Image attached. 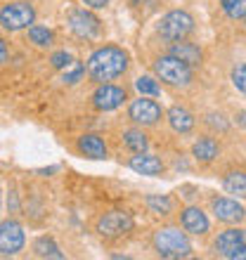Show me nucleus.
I'll use <instances>...</instances> for the list:
<instances>
[{
    "mask_svg": "<svg viewBox=\"0 0 246 260\" xmlns=\"http://www.w3.org/2000/svg\"><path fill=\"white\" fill-rule=\"evenodd\" d=\"M128 67H130V55L118 45H102V48L93 50L88 62H85L90 81H95L97 85L121 78L128 71Z\"/></svg>",
    "mask_w": 246,
    "mask_h": 260,
    "instance_id": "obj_1",
    "label": "nucleus"
},
{
    "mask_svg": "<svg viewBox=\"0 0 246 260\" xmlns=\"http://www.w3.org/2000/svg\"><path fill=\"white\" fill-rule=\"evenodd\" d=\"M151 248L159 258L178 260V258H190L192 255V241L190 234L180 230V227H161L151 237Z\"/></svg>",
    "mask_w": 246,
    "mask_h": 260,
    "instance_id": "obj_2",
    "label": "nucleus"
},
{
    "mask_svg": "<svg viewBox=\"0 0 246 260\" xmlns=\"http://www.w3.org/2000/svg\"><path fill=\"white\" fill-rule=\"evenodd\" d=\"M151 69H154L159 81L164 83V85H171V88H187L194 81V69L187 62H182L180 57L171 55V52L157 57Z\"/></svg>",
    "mask_w": 246,
    "mask_h": 260,
    "instance_id": "obj_3",
    "label": "nucleus"
},
{
    "mask_svg": "<svg viewBox=\"0 0 246 260\" xmlns=\"http://www.w3.org/2000/svg\"><path fill=\"white\" fill-rule=\"evenodd\" d=\"M36 7L28 0H10L5 5H0V28L7 34L26 31L28 26L36 24Z\"/></svg>",
    "mask_w": 246,
    "mask_h": 260,
    "instance_id": "obj_4",
    "label": "nucleus"
},
{
    "mask_svg": "<svg viewBox=\"0 0 246 260\" xmlns=\"http://www.w3.org/2000/svg\"><path fill=\"white\" fill-rule=\"evenodd\" d=\"M135 230V218L128 211H104L100 218L95 220V234L104 241H116L121 237H128Z\"/></svg>",
    "mask_w": 246,
    "mask_h": 260,
    "instance_id": "obj_5",
    "label": "nucleus"
},
{
    "mask_svg": "<svg viewBox=\"0 0 246 260\" xmlns=\"http://www.w3.org/2000/svg\"><path fill=\"white\" fill-rule=\"evenodd\" d=\"M157 34L168 43L184 41L194 34V17L187 10H171L157 24Z\"/></svg>",
    "mask_w": 246,
    "mask_h": 260,
    "instance_id": "obj_6",
    "label": "nucleus"
},
{
    "mask_svg": "<svg viewBox=\"0 0 246 260\" xmlns=\"http://www.w3.org/2000/svg\"><path fill=\"white\" fill-rule=\"evenodd\" d=\"M164 109L161 104L154 100V97L140 95L135 100H130L128 104V118L133 125H140V128H154L164 121Z\"/></svg>",
    "mask_w": 246,
    "mask_h": 260,
    "instance_id": "obj_7",
    "label": "nucleus"
},
{
    "mask_svg": "<svg viewBox=\"0 0 246 260\" xmlns=\"http://www.w3.org/2000/svg\"><path fill=\"white\" fill-rule=\"evenodd\" d=\"M24 246H26V234L19 220H0V255H19Z\"/></svg>",
    "mask_w": 246,
    "mask_h": 260,
    "instance_id": "obj_8",
    "label": "nucleus"
},
{
    "mask_svg": "<svg viewBox=\"0 0 246 260\" xmlns=\"http://www.w3.org/2000/svg\"><path fill=\"white\" fill-rule=\"evenodd\" d=\"M211 213L225 225H239L246 220V208L234 197H211Z\"/></svg>",
    "mask_w": 246,
    "mask_h": 260,
    "instance_id": "obj_9",
    "label": "nucleus"
},
{
    "mask_svg": "<svg viewBox=\"0 0 246 260\" xmlns=\"http://www.w3.org/2000/svg\"><path fill=\"white\" fill-rule=\"evenodd\" d=\"M128 100V92L121 85H114V83H100L97 90L93 92L90 102L97 111H116L118 107H123Z\"/></svg>",
    "mask_w": 246,
    "mask_h": 260,
    "instance_id": "obj_10",
    "label": "nucleus"
},
{
    "mask_svg": "<svg viewBox=\"0 0 246 260\" xmlns=\"http://www.w3.org/2000/svg\"><path fill=\"white\" fill-rule=\"evenodd\" d=\"M69 28L74 36L83 38V41H90L102 31V21L90 10H74V12H69Z\"/></svg>",
    "mask_w": 246,
    "mask_h": 260,
    "instance_id": "obj_11",
    "label": "nucleus"
},
{
    "mask_svg": "<svg viewBox=\"0 0 246 260\" xmlns=\"http://www.w3.org/2000/svg\"><path fill=\"white\" fill-rule=\"evenodd\" d=\"M180 225L192 237H206L211 230V220L204 213V208H199L197 204H190L180 211Z\"/></svg>",
    "mask_w": 246,
    "mask_h": 260,
    "instance_id": "obj_12",
    "label": "nucleus"
},
{
    "mask_svg": "<svg viewBox=\"0 0 246 260\" xmlns=\"http://www.w3.org/2000/svg\"><path fill=\"white\" fill-rule=\"evenodd\" d=\"M76 154L83 158H93V161H104V158H109V147L102 135L83 133L76 137Z\"/></svg>",
    "mask_w": 246,
    "mask_h": 260,
    "instance_id": "obj_13",
    "label": "nucleus"
},
{
    "mask_svg": "<svg viewBox=\"0 0 246 260\" xmlns=\"http://www.w3.org/2000/svg\"><path fill=\"white\" fill-rule=\"evenodd\" d=\"M128 168L130 171L140 173V175H149V178H159L166 173V164L159 156L149 154V151H142V154H133L128 158Z\"/></svg>",
    "mask_w": 246,
    "mask_h": 260,
    "instance_id": "obj_14",
    "label": "nucleus"
},
{
    "mask_svg": "<svg viewBox=\"0 0 246 260\" xmlns=\"http://www.w3.org/2000/svg\"><path fill=\"white\" fill-rule=\"evenodd\" d=\"M241 244H246V230H241V227H227V230H223L213 239V253L227 258V253L234 251L237 246H241Z\"/></svg>",
    "mask_w": 246,
    "mask_h": 260,
    "instance_id": "obj_15",
    "label": "nucleus"
},
{
    "mask_svg": "<svg viewBox=\"0 0 246 260\" xmlns=\"http://www.w3.org/2000/svg\"><path fill=\"white\" fill-rule=\"evenodd\" d=\"M192 156L201 166L213 164V161H218V156H220V142L213 135H201L192 144Z\"/></svg>",
    "mask_w": 246,
    "mask_h": 260,
    "instance_id": "obj_16",
    "label": "nucleus"
},
{
    "mask_svg": "<svg viewBox=\"0 0 246 260\" xmlns=\"http://www.w3.org/2000/svg\"><path fill=\"white\" fill-rule=\"evenodd\" d=\"M166 121L173 128V133L178 135H190L194 125H197V118L187 107H180V104H173L171 109L166 111Z\"/></svg>",
    "mask_w": 246,
    "mask_h": 260,
    "instance_id": "obj_17",
    "label": "nucleus"
},
{
    "mask_svg": "<svg viewBox=\"0 0 246 260\" xmlns=\"http://www.w3.org/2000/svg\"><path fill=\"white\" fill-rule=\"evenodd\" d=\"M168 52L175 57H180L182 62H187L192 69H197L204 64V50L199 48L197 43H190L187 38L184 41H175L171 43V48H168Z\"/></svg>",
    "mask_w": 246,
    "mask_h": 260,
    "instance_id": "obj_18",
    "label": "nucleus"
},
{
    "mask_svg": "<svg viewBox=\"0 0 246 260\" xmlns=\"http://www.w3.org/2000/svg\"><path fill=\"white\" fill-rule=\"evenodd\" d=\"M223 189L234 199H246V171L244 168H230L223 175Z\"/></svg>",
    "mask_w": 246,
    "mask_h": 260,
    "instance_id": "obj_19",
    "label": "nucleus"
},
{
    "mask_svg": "<svg viewBox=\"0 0 246 260\" xmlns=\"http://www.w3.org/2000/svg\"><path fill=\"white\" fill-rule=\"evenodd\" d=\"M121 142L130 154H142V151L149 149V140H147V135H144V130L140 128V125H133V128L123 130Z\"/></svg>",
    "mask_w": 246,
    "mask_h": 260,
    "instance_id": "obj_20",
    "label": "nucleus"
},
{
    "mask_svg": "<svg viewBox=\"0 0 246 260\" xmlns=\"http://www.w3.org/2000/svg\"><path fill=\"white\" fill-rule=\"evenodd\" d=\"M26 38L31 45H36V48L50 50L52 43H55V31L48 26H43V24H34V26L26 28Z\"/></svg>",
    "mask_w": 246,
    "mask_h": 260,
    "instance_id": "obj_21",
    "label": "nucleus"
},
{
    "mask_svg": "<svg viewBox=\"0 0 246 260\" xmlns=\"http://www.w3.org/2000/svg\"><path fill=\"white\" fill-rule=\"evenodd\" d=\"M34 255H38V258H52V260H62L64 258V253H62V248L57 246V241L52 239V237H48V234H43V237H38V239L34 241Z\"/></svg>",
    "mask_w": 246,
    "mask_h": 260,
    "instance_id": "obj_22",
    "label": "nucleus"
},
{
    "mask_svg": "<svg viewBox=\"0 0 246 260\" xmlns=\"http://www.w3.org/2000/svg\"><path fill=\"white\" fill-rule=\"evenodd\" d=\"M144 204L149 208L151 213H157V215H171L175 204H173V199L168 194H147L144 197Z\"/></svg>",
    "mask_w": 246,
    "mask_h": 260,
    "instance_id": "obj_23",
    "label": "nucleus"
},
{
    "mask_svg": "<svg viewBox=\"0 0 246 260\" xmlns=\"http://www.w3.org/2000/svg\"><path fill=\"white\" fill-rule=\"evenodd\" d=\"M135 90L140 95H147V97L161 95V85H159V81L151 78V76H140V78H135Z\"/></svg>",
    "mask_w": 246,
    "mask_h": 260,
    "instance_id": "obj_24",
    "label": "nucleus"
},
{
    "mask_svg": "<svg viewBox=\"0 0 246 260\" xmlns=\"http://www.w3.org/2000/svg\"><path fill=\"white\" fill-rule=\"evenodd\" d=\"M204 125L211 133H227L230 130V121L225 118V114H220V111H208L204 116Z\"/></svg>",
    "mask_w": 246,
    "mask_h": 260,
    "instance_id": "obj_25",
    "label": "nucleus"
},
{
    "mask_svg": "<svg viewBox=\"0 0 246 260\" xmlns=\"http://www.w3.org/2000/svg\"><path fill=\"white\" fill-rule=\"evenodd\" d=\"M220 7L230 19H246V0H220Z\"/></svg>",
    "mask_w": 246,
    "mask_h": 260,
    "instance_id": "obj_26",
    "label": "nucleus"
},
{
    "mask_svg": "<svg viewBox=\"0 0 246 260\" xmlns=\"http://www.w3.org/2000/svg\"><path fill=\"white\" fill-rule=\"evenodd\" d=\"M85 64L83 62H71L67 69H64V76H62V81L67 83V85H74V83H78V81H83V76H85Z\"/></svg>",
    "mask_w": 246,
    "mask_h": 260,
    "instance_id": "obj_27",
    "label": "nucleus"
},
{
    "mask_svg": "<svg viewBox=\"0 0 246 260\" xmlns=\"http://www.w3.org/2000/svg\"><path fill=\"white\" fill-rule=\"evenodd\" d=\"M230 81H232V85L239 92H244L246 95V62L237 64V67L232 69V74H230Z\"/></svg>",
    "mask_w": 246,
    "mask_h": 260,
    "instance_id": "obj_28",
    "label": "nucleus"
},
{
    "mask_svg": "<svg viewBox=\"0 0 246 260\" xmlns=\"http://www.w3.org/2000/svg\"><path fill=\"white\" fill-rule=\"evenodd\" d=\"M71 62H74V57L69 55L67 50H57V52H52V57H50V64H52V69H57V71H64Z\"/></svg>",
    "mask_w": 246,
    "mask_h": 260,
    "instance_id": "obj_29",
    "label": "nucleus"
},
{
    "mask_svg": "<svg viewBox=\"0 0 246 260\" xmlns=\"http://www.w3.org/2000/svg\"><path fill=\"white\" fill-rule=\"evenodd\" d=\"M7 211L12 213V215H17V213H19V197H17L14 185H12V189H10V194H7Z\"/></svg>",
    "mask_w": 246,
    "mask_h": 260,
    "instance_id": "obj_30",
    "label": "nucleus"
},
{
    "mask_svg": "<svg viewBox=\"0 0 246 260\" xmlns=\"http://www.w3.org/2000/svg\"><path fill=\"white\" fill-rule=\"evenodd\" d=\"M10 59V43L5 41V36L0 34V67Z\"/></svg>",
    "mask_w": 246,
    "mask_h": 260,
    "instance_id": "obj_31",
    "label": "nucleus"
},
{
    "mask_svg": "<svg viewBox=\"0 0 246 260\" xmlns=\"http://www.w3.org/2000/svg\"><path fill=\"white\" fill-rule=\"evenodd\" d=\"M227 260H246V244H241V246H237L234 251H230Z\"/></svg>",
    "mask_w": 246,
    "mask_h": 260,
    "instance_id": "obj_32",
    "label": "nucleus"
},
{
    "mask_svg": "<svg viewBox=\"0 0 246 260\" xmlns=\"http://www.w3.org/2000/svg\"><path fill=\"white\" fill-rule=\"evenodd\" d=\"M83 5L90 7V10H104L109 5V0H83Z\"/></svg>",
    "mask_w": 246,
    "mask_h": 260,
    "instance_id": "obj_33",
    "label": "nucleus"
},
{
    "mask_svg": "<svg viewBox=\"0 0 246 260\" xmlns=\"http://www.w3.org/2000/svg\"><path fill=\"white\" fill-rule=\"evenodd\" d=\"M234 121H237V125H241V128L246 130V111H239V114L234 116Z\"/></svg>",
    "mask_w": 246,
    "mask_h": 260,
    "instance_id": "obj_34",
    "label": "nucleus"
},
{
    "mask_svg": "<svg viewBox=\"0 0 246 260\" xmlns=\"http://www.w3.org/2000/svg\"><path fill=\"white\" fill-rule=\"evenodd\" d=\"M0 211H3V192H0Z\"/></svg>",
    "mask_w": 246,
    "mask_h": 260,
    "instance_id": "obj_35",
    "label": "nucleus"
},
{
    "mask_svg": "<svg viewBox=\"0 0 246 260\" xmlns=\"http://www.w3.org/2000/svg\"><path fill=\"white\" fill-rule=\"evenodd\" d=\"M28 3H31V0H28Z\"/></svg>",
    "mask_w": 246,
    "mask_h": 260,
    "instance_id": "obj_36",
    "label": "nucleus"
}]
</instances>
